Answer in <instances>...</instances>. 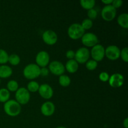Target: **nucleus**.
Returning <instances> with one entry per match:
<instances>
[{
  "instance_id": "obj_1",
  "label": "nucleus",
  "mask_w": 128,
  "mask_h": 128,
  "mask_svg": "<svg viewBox=\"0 0 128 128\" xmlns=\"http://www.w3.org/2000/svg\"><path fill=\"white\" fill-rule=\"evenodd\" d=\"M4 110L9 116L16 117L21 112V106L16 100H8L4 104Z\"/></svg>"
},
{
  "instance_id": "obj_2",
  "label": "nucleus",
  "mask_w": 128,
  "mask_h": 128,
  "mask_svg": "<svg viewBox=\"0 0 128 128\" xmlns=\"http://www.w3.org/2000/svg\"><path fill=\"white\" fill-rule=\"evenodd\" d=\"M41 68L36 64H29L23 70V75L28 80H34L40 76Z\"/></svg>"
},
{
  "instance_id": "obj_3",
  "label": "nucleus",
  "mask_w": 128,
  "mask_h": 128,
  "mask_svg": "<svg viewBox=\"0 0 128 128\" xmlns=\"http://www.w3.org/2000/svg\"><path fill=\"white\" fill-rule=\"evenodd\" d=\"M84 33L85 30L82 28L81 24L79 23L72 24L68 30V34L69 37L74 40L81 38Z\"/></svg>"
},
{
  "instance_id": "obj_4",
  "label": "nucleus",
  "mask_w": 128,
  "mask_h": 128,
  "mask_svg": "<svg viewBox=\"0 0 128 128\" xmlns=\"http://www.w3.org/2000/svg\"><path fill=\"white\" fill-rule=\"evenodd\" d=\"M16 101L20 105L26 104L30 100V94L25 88H20L16 91L15 94Z\"/></svg>"
},
{
  "instance_id": "obj_5",
  "label": "nucleus",
  "mask_w": 128,
  "mask_h": 128,
  "mask_svg": "<svg viewBox=\"0 0 128 128\" xmlns=\"http://www.w3.org/2000/svg\"><path fill=\"white\" fill-rule=\"evenodd\" d=\"M90 56V52L88 49L82 47L76 51L75 52L74 60L80 64H83L88 61Z\"/></svg>"
},
{
  "instance_id": "obj_6",
  "label": "nucleus",
  "mask_w": 128,
  "mask_h": 128,
  "mask_svg": "<svg viewBox=\"0 0 128 128\" xmlns=\"http://www.w3.org/2000/svg\"><path fill=\"white\" fill-rule=\"evenodd\" d=\"M116 9L111 4L106 5L101 11V16L106 21H111L115 18L116 16Z\"/></svg>"
},
{
  "instance_id": "obj_7",
  "label": "nucleus",
  "mask_w": 128,
  "mask_h": 128,
  "mask_svg": "<svg viewBox=\"0 0 128 128\" xmlns=\"http://www.w3.org/2000/svg\"><path fill=\"white\" fill-rule=\"evenodd\" d=\"M90 55L92 58L93 60L98 61H101L103 60L105 56V49L101 44H98L93 46L90 52Z\"/></svg>"
},
{
  "instance_id": "obj_8",
  "label": "nucleus",
  "mask_w": 128,
  "mask_h": 128,
  "mask_svg": "<svg viewBox=\"0 0 128 128\" xmlns=\"http://www.w3.org/2000/svg\"><path fill=\"white\" fill-rule=\"evenodd\" d=\"M81 42L86 47H93L98 44L99 42L98 38L92 32H87L84 34L81 38Z\"/></svg>"
},
{
  "instance_id": "obj_9",
  "label": "nucleus",
  "mask_w": 128,
  "mask_h": 128,
  "mask_svg": "<svg viewBox=\"0 0 128 128\" xmlns=\"http://www.w3.org/2000/svg\"><path fill=\"white\" fill-rule=\"evenodd\" d=\"M49 71L55 76H61L65 71L64 66L62 62L58 61H53L49 65Z\"/></svg>"
},
{
  "instance_id": "obj_10",
  "label": "nucleus",
  "mask_w": 128,
  "mask_h": 128,
  "mask_svg": "<svg viewBox=\"0 0 128 128\" xmlns=\"http://www.w3.org/2000/svg\"><path fill=\"white\" fill-rule=\"evenodd\" d=\"M120 49L115 45H110L105 49V56L109 60L115 61L120 57Z\"/></svg>"
},
{
  "instance_id": "obj_11",
  "label": "nucleus",
  "mask_w": 128,
  "mask_h": 128,
  "mask_svg": "<svg viewBox=\"0 0 128 128\" xmlns=\"http://www.w3.org/2000/svg\"><path fill=\"white\" fill-rule=\"evenodd\" d=\"M50 54L45 51H41L37 54L36 56V64L41 68H45L50 62Z\"/></svg>"
},
{
  "instance_id": "obj_12",
  "label": "nucleus",
  "mask_w": 128,
  "mask_h": 128,
  "mask_svg": "<svg viewBox=\"0 0 128 128\" xmlns=\"http://www.w3.org/2000/svg\"><path fill=\"white\" fill-rule=\"evenodd\" d=\"M42 38L44 42L48 45H54L58 41V35L56 32L51 30L45 31L42 35Z\"/></svg>"
},
{
  "instance_id": "obj_13",
  "label": "nucleus",
  "mask_w": 128,
  "mask_h": 128,
  "mask_svg": "<svg viewBox=\"0 0 128 128\" xmlns=\"http://www.w3.org/2000/svg\"><path fill=\"white\" fill-rule=\"evenodd\" d=\"M38 92L40 96L45 100H50L53 96V90L48 84L40 85Z\"/></svg>"
},
{
  "instance_id": "obj_14",
  "label": "nucleus",
  "mask_w": 128,
  "mask_h": 128,
  "mask_svg": "<svg viewBox=\"0 0 128 128\" xmlns=\"http://www.w3.org/2000/svg\"><path fill=\"white\" fill-rule=\"evenodd\" d=\"M123 76L120 73H114L111 75L109 79V84L112 88H120L124 84Z\"/></svg>"
},
{
  "instance_id": "obj_15",
  "label": "nucleus",
  "mask_w": 128,
  "mask_h": 128,
  "mask_svg": "<svg viewBox=\"0 0 128 128\" xmlns=\"http://www.w3.org/2000/svg\"><path fill=\"white\" fill-rule=\"evenodd\" d=\"M55 106L51 101L44 102L41 107V112L44 116H51L54 113Z\"/></svg>"
},
{
  "instance_id": "obj_16",
  "label": "nucleus",
  "mask_w": 128,
  "mask_h": 128,
  "mask_svg": "<svg viewBox=\"0 0 128 128\" xmlns=\"http://www.w3.org/2000/svg\"><path fill=\"white\" fill-rule=\"evenodd\" d=\"M65 70H67L68 72L70 73H74L78 70L79 65L78 63L74 60H70L66 62L64 66Z\"/></svg>"
},
{
  "instance_id": "obj_17",
  "label": "nucleus",
  "mask_w": 128,
  "mask_h": 128,
  "mask_svg": "<svg viewBox=\"0 0 128 128\" xmlns=\"http://www.w3.org/2000/svg\"><path fill=\"white\" fill-rule=\"evenodd\" d=\"M12 74V70L10 66L8 65L0 66V78H8Z\"/></svg>"
},
{
  "instance_id": "obj_18",
  "label": "nucleus",
  "mask_w": 128,
  "mask_h": 128,
  "mask_svg": "<svg viewBox=\"0 0 128 128\" xmlns=\"http://www.w3.org/2000/svg\"><path fill=\"white\" fill-rule=\"evenodd\" d=\"M118 23L121 27L124 29L128 28V13H122L118 18Z\"/></svg>"
},
{
  "instance_id": "obj_19",
  "label": "nucleus",
  "mask_w": 128,
  "mask_h": 128,
  "mask_svg": "<svg viewBox=\"0 0 128 128\" xmlns=\"http://www.w3.org/2000/svg\"><path fill=\"white\" fill-rule=\"evenodd\" d=\"M95 4H96V1L94 0H81L80 1V4L81 7L87 10L93 9Z\"/></svg>"
},
{
  "instance_id": "obj_20",
  "label": "nucleus",
  "mask_w": 128,
  "mask_h": 128,
  "mask_svg": "<svg viewBox=\"0 0 128 128\" xmlns=\"http://www.w3.org/2000/svg\"><path fill=\"white\" fill-rule=\"evenodd\" d=\"M10 92L6 88L0 89V102H6L10 100Z\"/></svg>"
},
{
  "instance_id": "obj_21",
  "label": "nucleus",
  "mask_w": 128,
  "mask_h": 128,
  "mask_svg": "<svg viewBox=\"0 0 128 128\" xmlns=\"http://www.w3.org/2000/svg\"><path fill=\"white\" fill-rule=\"evenodd\" d=\"M59 82L62 87H68L71 84V79L67 75H61L59 78Z\"/></svg>"
},
{
  "instance_id": "obj_22",
  "label": "nucleus",
  "mask_w": 128,
  "mask_h": 128,
  "mask_svg": "<svg viewBox=\"0 0 128 128\" xmlns=\"http://www.w3.org/2000/svg\"><path fill=\"white\" fill-rule=\"evenodd\" d=\"M39 88H40V84L38 82L35 81H30L27 85V90L29 92H37L38 91Z\"/></svg>"
},
{
  "instance_id": "obj_23",
  "label": "nucleus",
  "mask_w": 128,
  "mask_h": 128,
  "mask_svg": "<svg viewBox=\"0 0 128 128\" xmlns=\"http://www.w3.org/2000/svg\"><path fill=\"white\" fill-rule=\"evenodd\" d=\"M21 61L20 57L16 54H12L11 55H9L8 62L12 66H17L20 64Z\"/></svg>"
},
{
  "instance_id": "obj_24",
  "label": "nucleus",
  "mask_w": 128,
  "mask_h": 128,
  "mask_svg": "<svg viewBox=\"0 0 128 128\" xmlns=\"http://www.w3.org/2000/svg\"><path fill=\"white\" fill-rule=\"evenodd\" d=\"M18 82L15 80H11L7 84V90L9 91L16 92L18 90Z\"/></svg>"
},
{
  "instance_id": "obj_25",
  "label": "nucleus",
  "mask_w": 128,
  "mask_h": 128,
  "mask_svg": "<svg viewBox=\"0 0 128 128\" xmlns=\"http://www.w3.org/2000/svg\"><path fill=\"white\" fill-rule=\"evenodd\" d=\"M9 55L5 50L0 49V64H4L8 62Z\"/></svg>"
},
{
  "instance_id": "obj_26",
  "label": "nucleus",
  "mask_w": 128,
  "mask_h": 128,
  "mask_svg": "<svg viewBox=\"0 0 128 128\" xmlns=\"http://www.w3.org/2000/svg\"><path fill=\"white\" fill-rule=\"evenodd\" d=\"M81 25V26H82V28L84 30H90V29H91V28L92 27V26H93V22H92V20H90V19L88 18H86L84 19V20L82 21Z\"/></svg>"
},
{
  "instance_id": "obj_27",
  "label": "nucleus",
  "mask_w": 128,
  "mask_h": 128,
  "mask_svg": "<svg viewBox=\"0 0 128 128\" xmlns=\"http://www.w3.org/2000/svg\"><path fill=\"white\" fill-rule=\"evenodd\" d=\"M98 66V62L93 60H91L88 61L86 62V68L90 71H93L96 69Z\"/></svg>"
},
{
  "instance_id": "obj_28",
  "label": "nucleus",
  "mask_w": 128,
  "mask_h": 128,
  "mask_svg": "<svg viewBox=\"0 0 128 128\" xmlns=\"http://www.w3.org/2000/svg\"><path fill=\"white\" fill-rule=\"evenodd\" d=\"M120 57L125 62H128V48H124L120 51Z\"/></svg>"
},
{
  "instance_id": "obj_29",
  "label": "nucleus",
  "mask_w": 128,
  "mask_h": 128,
  "mask_svg": "<svg viewBox=\"0 0 128 128\" xmlns=\"http://www.w3.org/2000/svg\"><path fill=\"white\" fill-rule=\"evenodd\" d=\"M88 19L91 20H94L97 18L98 16V12L94 9H91L88 11Z\"/></svg>"
},
{
  "instance_id": "obj_30",
  "label": "nucleus",
  "mask_w": 128,
  "mask_h": 128,
  "mask_svg": "<svg viewBox=\"0 0 128 128\" xmlns=\"http://www.w3.org/2000/svg\"><path fill=\"white\" fill-rule=\"evenodd\" d=\"M99 78L102 82H107V81H109V79H110V75L106 72H101L100 74Z\"/></svg>"
},
{
  "instance_id": "obj_31",
  "label": "nucleus",
  "mask_w": 128,
  "mask_h": 128,
  "mask_svg": "<svg viewBox=\"0 0 128 128\" xmlns=\"http://www.w3.org/2000/svg\"><path fill=\"white\" fill-rule=\"evenodd\" d=\"M122 3H123V2H122V1H121V0H114V1H112L111 5H112L115 9H117L121 7V6H122Z\"/></svg>"
},
{
  "instance_id": "obj_32",
  "label": "nucleus",
  "mask_w": 128,
  "mask_h": 128,
  "mask_svg": "<svg viewBox=\"0 0 128 128\" xmlns=\"http://www.w3.org/2000/svg\"><path fill=\"white\" fill-rule=\"evenodd\" d=\"M75 56V52H74L72 50H68L66 53V56L69 60H73Z\"/></svg>"
},
{
  "instance_id": "obj_33",
  "label": "nucleus",
  "mask_w": 128,
  "mask_h": 128,
  "mask_svg": "<svg viewBox=\"0 0 128 128\" xmlns=\"http://www.w3.org/2000/svg\"><path fill=\"white\" fill-rule=\"evenodd\" d=\"M49 72L50 71L46 67L41 68V70H40V75L42 76H47L49 74Z\"/></svg>"
},
{
  "instance_id": "obj_34",
  "label": "nucleus",
  "mask_w": 128,
  "mask_h": 128,
  "mask_svg": "<svg viewBox=\"0 0 128 128\" xmlns=\"http://www.w3.org/2000/svg\"><path fill=\"white\" fill-rule=\"evenodd\" d=\"M113 0H102L101 2L106 5H110L112 4Z\"/></svg>"
},
{
  "instance_id": "obj_35",
  "label": "nucleus",
  "mask_w": 128,
  "mask_h": 128,
  "mask_svg": "<svg viewBox=\"0 0 128 128\" xmlns=\"http://www.w3.org/2000/svg\"><path fill=\"white\" fill-rule=\"evenodd\" d=\"M123 126L125 128H128V118H125L124 120L123 121Z\"/></svg>"
},
{
  "instance_id": "obj_36",
  "label": "nucleus",
  "mask_w": 128,
  "mask_h": 128,
  "mask_svg": "<svg viewBox=\"0 0 128 128\" xmlns=\"http://www.w3.org/2000/svg\"><path fill=\"white\" fill-rule=\"evenodd\" d=\"M56 128H66V127H63V126H59V127H57Z\"/></svg>"
},
{
  "instance_id": "obj_37",
  "label": "nucleus",
  "mask_w": 128,
  "mask_h": 128,
  "mask_svg": "<svg viewBox=\"0 0 128 128\" xmlns=\"http://www.w3.org/2000/svg\"><path fill=\"white\" fill-rule=\"evenodd\" d=\"M0 83H1V80H0Z\"/></svg>"
}]
</instances>
